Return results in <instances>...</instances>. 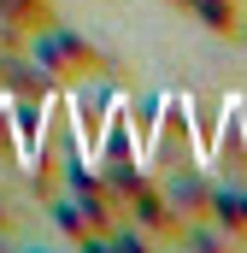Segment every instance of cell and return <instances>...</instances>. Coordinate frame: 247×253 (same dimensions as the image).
Here are the masks:
<instances>
[{"mask_svg":"<svg viewBox=\"0 0 247 253\" xmlns=\"http://www.w3.org/2000/svg\"><path fill=\"white\" fill-rule=\"evenodd\" d=\"M30 53H36V65H41L59 88H77V83H88L94 71H106V53H100L94 42L71 36V30H47V24H41V36L30 42Z\"/></svg>","mask_w":247,"mask_h":253,"instance_id":"cell-1","label":"cell"},{"mask_svg":"<svg viewBox=\"0 0 247 253\" xmlns=\"http://www.w3.org/2000/svg\"><path fill=\"white\" fill-rule=\"evenodd\" d=\"M183 12H194L218 42H236V36H242V24H247V18H242V0H188Z\"/></svg>","mask_w":247,"mask_h":253,"instance_id":"cell-2","label":"cell"},{"mask_svg":"<svg viewBox=\"0 0 247 253\" xmlns=\"http://www.w3.org/2000/svg\"><path fill=\"white\" fill-rule=\"evenodd\" d=\"M47 18H53L47 0H0V30L12 42H30V30H41Z\"/></svg>","mask_w":247,"mask_h":253,"instance_id":"cell-3","label":"cell"},{"mask_svg":"<svg viewBox=\"0 0 247 253\" xmlns=\"http://www.w3.org/2000/svg\"><path fill=\"white\" fill-rule=\"evenodd\" d=\"M171 6H188V0H171Z\"/></svg>","mask_w":247,"mask_h":253,"instance_id":"cell-4","label":"cell"},{"mask_svg":"<svg viewBox=\"0 0 247 253\" xmlns=\"http://www.w3.org/2000/svg\"><path fill=\"white\" fill-rule=\"evenodd\" d=\"M242 42H247V24H242Z\"/></svg>","mask_w":247,"mask_h":253,"instance_id":"cell-5","label":"cell"}]
</instances>
